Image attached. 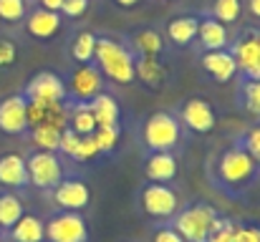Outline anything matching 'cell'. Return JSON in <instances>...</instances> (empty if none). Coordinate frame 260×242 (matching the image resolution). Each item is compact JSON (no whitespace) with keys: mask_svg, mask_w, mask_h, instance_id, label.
<instances>
[{"mask_svg":"<svg viewBox=\"0 0 260 242\" xmlns=\"http://www.w3.org/2000/svg\"><path fill=\"white\" fill-rule=\"evenodd\" d=\"M260 166L255 164V159L243 149V147H230L225 149L220 157H217V164H215V174H212V184L228 194V197H240L245 194L255 177H258Z\"/></svg>","mask_w":260,"mask_h":242,"instance_id":"1","label":"cell"},{"mask_svg":"<svg viewBox=\"0 0 260 242\" xmlns=\"http://www.w3.org/2000/svg\"><path fill=\"white\" fill-rule=\"evenodd\" d=\"M93 66L101 71V76L119 86H126L134 81V53L114 38H96V51H93Z\"/></svg>","mask_w":260,"mask_h":242,"instance_id":"2","label":"cell"},{"mask_svg":"<svg viewBox=\"0 0 260 242\" xmlns=\"http://www.w3.org/2000/svg\"><path fill=\"white\" fill-rule=\"evenodd\" d=\"M215 217H217L215 207H210L205 202H197V204H189V207H184L174 215L172 227L182 235L184 242H207Z\"/></svg>","mask_w":260,"mask_h":242,"instance_id":"3","label":"cell"},{"mask_svg":"<svg viewBox=\"0 0 260 242\" xmlns=\"http://www.w3.org/2000/svg\"><path fill=\"white\" fill-rule=\"evenodd\" d=\"M182 129H179V119H174L167 111H157L144 121L142 129V139L147 144L149 152H172L179 144Z\"/></svg>","mask_w":260,"mask_h":242,"instance_id":"4","label":"cell"},{"mask_svg":"<svg viewBox=\"0 0 260 242\" xmlns=\"http://www.w3.org/2000/svg\"><path fill=\"white\" fill-rule=\"evenodd\" d=\"M139 207L152 220H172L174 215L182 210V202H179V194L170 184L147 182L142 187V192H139Z\"/></svg>","mask_w":260,"mask_h":242,"instance_id":"5","label":"cell"},{"mask_svg":"<svg viewBox=\"0 0 260 242\" xmlns=\"http://www.w3.org/2000/svg\"><path fill=\"white\" fill-rule=\"evenodd\" d=\"M25 169H28V184L36 189L51 192L61 179H63V164L56 157V152H33L25 157Z\"/></svg>","mask_w":260,"mask_h":242,"instance_id":"6","label":"cell"},{"mask_svg":"<svg viewBox=\"0 0 260 242\" xmlns=\"http://www.w3.org/2000/svg\"><path fill=\"white\" fill-rule=\"evenodd\" d=\"M46 242H88V222L81 212H53L46 220Z\"/></svg>","mask_w":260,"mask_h":242,"instance_id":"7","label":"cell"},{"mask_svg":"<svg viewBox=\"0 0 260 242\" xmlns=\"http://www.w3.org/2000/svg\"><path fill=\"white\" fill-rule=\"evenodd\" d=\"M51 199L61 212H84L91 202V189L84 179L69 177L51 189Z\"/></svg>","mask_w":260,"mask_h":242,"instance_id":"8","label":"cell"},{"mask_svg":"<svg viewBox=\"0 0 260 242\" xmlns=\"http://www.w3.org/2000/svg\"><path fill=\"white\" fill-rule=\"evenodd\" d=\"M230 53L238 63V71H243L245 79H260V30H245L240 38H235Z\"/></svg>","mask_w":260,"mask_h":242,"instance_id":"9","label":"cell"},{"mask_svg":"<svg viewBox=\"0 0 260 242\" xmlns=\"http://www.w3.org/2000/svg\"><path fill=\"white\" fill-rule=\"evenodd\" d=\"M23 96H25V101H38V103L41 101H66L69 91H66V83L58 74L41 71L28 81Z\"/></svg>","mask_w":260,"mask_h":242,"instance_id":"10","label":"cell"},{"mask_svg":"<svg viewBox=\"0 0 260 242\" xmlns=\"http://www.w3.org/2000/svg\"><path fill=\"white\" fill-rule=\"evenodd\" d=\"M28 129L36 126H56L69 129V109L63 101H28Z\"/></svg>","mask_w":260,"mask_h":242,"instance_id":"11","label":"cell"},{"mask_svg":"<svg viewBox=\"0 0 260 242\" xmlns=\"http://www.w3.org/2000/svg\"><path fill=\"white\" fill-rule=\"evenodd\" d=\"M28 101L23 93L5 96L0 101V131L8 136H18L28 131Z\"/></svg>","mask_w":260,"mask_h":242,"instance_id":"12","label":"cell"},{"mask_svg":"<svg viewBox=\"0 0 260 242\" xmlns=\"http://www.w3.org/2000/svg\"><path fill=\"white\" fill-rule=\"evenodd\" d=\"M66 91H71L74 98L88 103L93 96H99L104 91V76L93 63H79V68H74V74H71Z\"/></svg>","mask_w":260,"mask_h":242,"instance_id":"13","label":"cell"},{"mask_svg":"<svg viewBox=\"0 0 260 242\" xmlns=\"http://www.w3.org/2000/svg\"><path fill=\"white\" fill-rule=\"evenodd\" d=\"M179 121L194 134H210L215 129V111L205 98H187L182 103Z\"/></svg>","mask_w":260,"mask_h":242,"instance_id":"14","label":"cell"},{"mask_svg":"<svg viewBox=\"0 0 260 242\" xmlns=\"http://www.w3.org/2000/svg\"><path fill=\"white\" fill-rule=\"evenodd\" d=\"M0 187L8 192H18L28 187V169H25V157L8 152L0 157Z\"/></svg>","mask_w":260,"mask_h":242,"instance_id":"15","label":"cell"},{"mask_svg":"<svg viewBox=\"0 0 260 242\" xmlns=\"http://www.w3.org/2000/svg\"><path fill=\"white\" fill-rule=\"evenodd\" d=\"M179 166H177V157L172 152H149V157L144 161V177L147 182L154 184H167L177 177Z\"/></svg>","mask_w":260,"mask_h":242,"instance_id":"16","label":"cell"},{"mask_svg":"<svg viewBox=\"0 0 260 242\" xmlns=\"http://www.w3.org/2000/svg\"><path fill=\"white\" fill-rule=\"evenodd\" d=\"M3 235H8V242H46V220L33 212H25Z\"/></svg>","mask_w":260,"mask_h":242,"instance_id":"17","label":"cell"},{"mask_svg":"<svg viewBox=\"0 0 260 242\" xmlns=\"http://www.w3.org/2000/svg\"><path fill=\"white\" fill-rule=\"evenodd\" d=\"M202 68L217 83H228L238 74V63H235V58H233V53L228 48H222V51H205L202 53Z\"/></svg>","mask_w":260,"mask_h":242,"instance_id":"18","label":"cell"},{"mask_svg":"<svg viewBox=\"0 0 260 242\" xmlns=\"http://www.w3.org/2000/svg\"><path fill=\"white\" fill-rule=\"evenodd\" d=\"M25 30L33 38H38V41H48V38H53L61 30V15L38 8V10L25 15Z\"/></svg>","mask_w":260,"mask_h":242,"instance_id":"19","label":"cell"},{"mask_svg":"<svg viewBox=\"0 0 260 242\" xmlns=\"http://www.w3.org/2000/svg\"><path fill=\"white\" fill-rule=\"evenodd\" d=\"M197 38L202 43L205 51H222L230 46V33H228V25L215 20V18H200V25H197Z\"/></svg>","mask_w":260,"mask_h":242,"instance_id":"20","label":"cell"},{"mask_svg":"<svg viewBox=\"0 0 260 242\" xmlns=\"http://www.w3.org/2000/svg\"><path fill=\"white\" fill-rule=\"evenodd\" d=\"M134 76L142 81L144 86L159 91L167 81V68L154 58V56H137L134 58Z\"/></svg>","mask_w":260,"mask_h":242,"instance_id":"21","label":"cell"},{"mask_svg":"<svg viewBox=\"0 0 260 242\" xmlns=\"http://www.w3.org/2000/svg\"><path fill=\"white\" fill-rule=\"evenodd\" d=\"M88 109H91V114H93L96 126H116V124H119L121 111H119V101H116L114 96H109V93L101 91L99 96H93V98L88 101Z\"/></svg>","mask_w":260,"mask_h":242,"instance_id":"22","label":"cell"},{"mask_svg":"<svg viewBox=\"0 0 260 242\" xmlns=\"http://www.w3.org/2000/svg\"><path fill=\"white\" fill-rule=\"evenodd\" d=\"M197 25H200V18L194 15H177L167 23V38L172 41L174 46L184 48L189 46L194 38H197Z\"/></svg>","mask_w":260,"mask_h":242,"instance_id":"23","label":"cell"},{"mask_svg":"<svg viewBox=\"0 0 260 242\" xmlns=\"http://www.w3.org/2000/svg\"><path fill=\"white\" fill-rule=\"evenodd\" d=\"M23 215H25L23 199L15 192H8V189L0 192V227H3V232L10 230Z\"/></svg>","mask_w":260,"mask_h":242,"instance_id":"24","label":"cell"},{"mask_svg":"<svg viewBox=\"0 0 260 242\" xmlns=\"http://www.w3.org/2000/svg\"><path fill=\"white\" fill-rule=\"evenodd\" d=\"M69 129H74L79 136H88L96 131V121H93V114L86 101H79L74 111H69Z\"/></svg>","mask_w":260,"mask_h":242,"instance_id":"25","label":"cell"},{"mask_svg":"<svg viewBox=\"0 0 260 242\" xmlns=\"http://www.w3.org/2000/svg\"><path fill=\"white\" fill-rule=\"evenodd\" d=\"M134 48L139 51V56H159L165 51V41L154 28H144L139 33H134Z\"/></svg>","mask_w":260,"mask_h":242,"instance_id":"26","label":"cell"},{"mask_svg":"<svg viewBox=\"0 0 260 242\" xmlns=\"http://www.w3.org/2000/svg\"><path fill=\"white\" fill-rule=\"evenodd\" d=\"M96 38L91 30H81L74 43H71V56L79 61V63H91L93 61V51H96Z\"/></svg>","mask_w":260,"mask_h":242,"instance_id":"27","label":"cell"},{"mask_svg":"<svg viewBox=\"0 0 260 242\" xmlns=\"http://www.w3.org/2000/svg\"><path fill=\"white\" fill-rule=\"evenodd\" d=\"M30 131H33V144L41 152H58L61 134H63L61 129H56V126H36Z\"/></svg>","mask_w":260,"mask_h":242,"instance_id":"28","label":"cell"},{"mask_svg":"<svg viewBox=\"0 0 260 242\" xmlns=\"http://www.w3.org/2000/svg\"><path fill=\"white\" fill-rule=\"evenodd\" d=\"M240 13H243V0H212V18L225 25L240 20Z\"/></svg>","mask_w":260,"mask_h":242,"instance_id":"29","label":"cell"},{"mask_svg":"<svg viewBox=\"0 0 260 242\" xmlns=\"http://www.w3.org/2000/svg\"><path fill=\"white\" fill-rule=\"evenodd\" d=\"M240 96H243V109L253 116L260 119V79H248L240 88Z\"/></svg>","mask_w":260,"mask_h":242,"instance_id":"30","label":"cell"},{"mask_svg":"<svg viewBox=\"0 0 260 242\" xmlns=\"http://www.w3.org/2000/svg\"><path fill=\"white\" fill-rule=\"evenodd\" d=\"M119 136H121L119 124L116 126H96V131H93V139H96V147H99L101 154L114 152L116 144H119Z\"/></svg>","mask_w":260,"mask_h":242,"instance_id":"31","label":"cell"},{"mask_svg":"<svg viewBox=\"0 0 260 242\" xmlns=\"http://www.w3.org/2000/svg\"><path fill=\"white\" fill-rule=\"evenodd\" d=\"M235 227H238L235 220L220 217V215H217L215 222H212V230H210L207 242H233V237H235Z\"/></svg>","mask_w":260,"mask_h":242,"instance_id":"32","label":"cell"},{"mask_svg":"<svg viewBox=\"0 0 260 242\" xmlns=\"http://www.w3.org/2000/svg\"><path fill=\"white\" fill-rule=\"evenodd\" d=\"M28 15L25 0H0V20L3 23H20Z\"/></svg>","mask_w":260,"mask_h":242,"instance_id":"33","label":"cell"},{"mask_svg":"<svg viewBox=\"0 0 260 242\" xmlns=\"http://www.w3.org/2000/svg\"><path fill=\"white\" fill-rule=\"evenodd\" d=\"M240 147H243V149L255 159V164L260 166V124L248 129V134L243 136V144H240Z\"/></svg>","mask_w":260,"mask_h":242,"instance_id":"34","label":"cell"},{"mask_svg":"<svg viewBox=\"0 0 260 242\" xmlns=\"http://www.w3.org/2000/svg\"><path fill=\"white\" fill-rule=\"evenodd\" d=\"M99 154H101V152H99V147H96V139H93V134H88V136H81L74 159L76 161H91V159H96Z\"/></svg>","mask_w":260,"mask_h":242,"instance_id":"35","label":"cell"},{"mask_svg":"<svg viewBox=\"0 0 260 242\" xmlns=\"http://www.w3.org/2000/svg\"><path fill=\"white\" fill-rule=\"evenodd\" d=\"M79 142H81V136H79L74 129H63V134H61V144H58V152H63L66 157L74 159V154H76V149H79Z\"/></svg>","mask_w":260,"mask_h":242,"instance_id":"36","label":"cell"},{"mask_svg":"<svg viewBox=\"0 0 260 242\" xmlns=\"http://www.w3.org/2000/svg\"><path fill=\"white\" fill-rule=\"evenodd\" d=\"M15 58H18V48H15V43L8 41V38H0V68L13 66Z\"/></svg>","mask_w":260,"mask_h":242,"instance_id":"37","label":"cell"},{"mask_svg":"<svg viewBox=\"0 0 260 242\" xmlns=\"http://www.w3.org/2000/svg\"><path fill=\"white\" fill-rule=\"evenodd\" d=\"M233 242H260V227L258 225L253 227V225H240V222H238Z\"/></svg>","mask_w":260,"mask_h":242,"instance_id":"38","label":"cell"},{"mask_svg":"<svg viewBox=\"0 0 260 242\" xmlns=\"http://www.w3.org/2000/svg\"><path fill=\"white\" fill-rule=\"evenodd\" d=\"M88 10V0H63L61 5V13L69 15V18H81Z\"/></svg>","mask_w":260,"mask_h":242,"instance_id":"39","label":"cell"},{"mask_svg":"<svg viewBox=\"0 0 260 242\" xmlns=\"http://www.w3.org/2000/svg\"><path fill=\"white\" fill-rule=\"evenodd\" d=\"M152 242H184V240H182V235L174 230L172 225H165V227H157L154 230Z\"/></svg>","mask_w":260,"mask_h":242,"instance_id":"40","label":"cell"},{"mask_svg":"<svg viewBox=\"0 0 260 242\" xmlns=\"http://www.w3.org/2000/svg\"><path fill=\"white\" fill-rule=\"evenodd\" d=\"M38 5H41L43 10H51V13H61V5H63V0H38Z\"/></svg>","mask_w":260,"mask_h":242,"instance_id":"41","label":"cell"},{"mask_svg":"<svg viewBox=\"0 0 260 242\" xmlns=\"http://www.w3.org/2000/svg\"><path fill=\"white\" fill-rule=\"evenodd\" d=\"M245 5H248V13L255 20H260V0H245Z\"/></svg>","mask_w":260,"mask_h":242,"instance_id":"42","label":"cell"},{"mask_svg":"<svg viewBox=\"0 0 260 242\" xmlns=\"http://www.w3.org/2000/svg\"><path fill=\"white\" fill-rule=\"evenodd\" d=\"M119 8H134V5H139L142 0H114Z\"/></svg>","mask_w":260,"mask_h":242,"instance_id":"43","label":"cell"},{"mask_svg":"<svg viewBox=\"0 0 260 242\" xmlns=\"http://www.w3.org/2000/svg\"><path fill=\"white\" fill-rule=\"evenodd\" d=\"M0 240H3V227H0Z\"/></svg>","mask_w":260,"mask_h":242,"instance_id":"44","label":"cell"}]
</instances>
